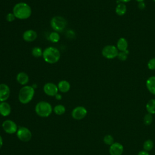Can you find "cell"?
<instances>
[{"mask_svg": "<svg viewBox=\"0 0 155 155\" xmlns=\"http://www.w3.org/2000/svg\"><path fill=\"white\" fill-rule=\"evenodd\" d=\"M116 47L117 50L120 51H124L127 50L128 48V42L127 39L124 38H119L117 42Z\"/></svg>", "mask_w": 155, "mask_h": 155, "instance_id": "cell-18", "label": "cell"}, {"mask_svg": "<svg viewBox=\"0 0 155 155\" xmlns=\"http://www.w3.org/2000/svg\"><path fill=\"white\" fill-rule=\"evenodd\" d=\"M137 2H143V1L144 0H136Z\"/></svg>", "mask_w": 155, "mask_h": 155, "instance_id": "cell-35", "label": "cell"}, {"mask_svg": "<svg viewBox=\"0 0 155 155\" xmlns=\"http://www.w3.org/2000/svg\"><path fill=\"white\" fill-rule=\"evenodd\" d=\"M153 114H151L147 113L143 117V124L147 126L151 125L153 122Z\"/></svg>", "mask_w": 155, "mask_h": 155, "instance_id": "cell-25", "label": "cell"}, {"mask_svg": "<svg viewBox=\"0 0 155 155\" xmlns=\"http://www.w3.org/2000/svg\"><path fill=\"white\" fill-rule=\"evenodd\" d=\"M11 107L10 104L6 102H1L0 103V114L2 116H7L11 113Z\"/></svg>", "mask_w": 155, "mask_h": 155, "instance_id": "cell-14", "label": "cell"}, {"mask_svg": "<svg viewBox=\"0 0 155 155\" xmlns=\"http://www.w3.org/2000/svg\"><path fill=\"white\" fill-rule=\"evenodd\" d=\"M116 13L119 16L124 15L127 12V7L124 3H119L115 8Z\"/></svg>", "mask_w": 155, "mask_h": 155, "instance_id": "cell-20", "label": "cell"}, {"mask_svg": "<svg viewBox=\"0 0 155 155\" xmlns=\"http://www.w3.org/2000/svg\"><path fill=\"white\" fill-rule=\"evenodd\" d=\"M128 53H129V52H128V50H127L125 51H120V52L118 53V54H117V57L118 58V59L120 61H125L127 59V56H128Z\"/></svg>", "mask_w": 155, "mask_h": 155, "instance_id": "cell-27", "label": "cell"}, {"mask_svg": "<svg viewBox=\"0 0 155 155\" xmlns=\"http://www.w3.org/2000/svg\"><path fill=\"white\" fill-rule=\"evenodd\" d=\"M137 155H150V154L148 151H146L145 150H142L138 153Z\"/></svg>", "mask_w": 155, "mask_h": 155, "instance_id": "cell-31", "label": "cell"}, {"mask_svg": "<svg viewBox=\"0 0 155 155\" xmlns=\"http://www.w3.org/2000/svg\"><path fill=\"white\" fill-rule=\"evenodd\" d=\"M42 50L39 47H33L31 50V54L35 58H39L42 56Z\"/></svg>", "mask_w": 155, "mask_h": 155, "instance_id": "cell-24", "label": "cell"}, {"mask_svg": "<svg viewBox=\"0 0 155 155\" xmlns=\"http://www.w3.org/2000/svg\"><path fill=\"white\" fill-rule=\"evenodd\" d=\"M87 114V109L82 106H78L74 108L71 112V116L76 120H81Z\"/></svg>", "mask_w": 155, "mask_h": 155, "instance_id": "cell-8", "label": "cell"}, {"mask_svg": "<svg viewBox=\"0 0 155 155\" xmlns=\"http://www.w3.org/2000/svg\"><path fill=\"white\" fill-rule=\"evenodd\" d=\"M16 135L20 140L25 142L30 141L32 137V134L30 130L24 127H21L18 129Z\"/></svg>", "mask_w": 155, "mask_h": 155, "instance_id": "cell-7", "label": "cell"}, {"mask_svg": "<svg viewBox=\"0 0 155 155\" xmlns=\"http://www.w3.org/2000/svg\"><path fill=\"white\" fill-rule=\"evenodd\" d=\"M120 2H124V3H125V2H128L129 1H130L131 0H119Z\"/></svg>", "mask_w": 155, "mask_h": 155, "instance_id": "cell-34", "label": "cell"}, {"mask_svg": "<svg viewBox=\"0 0 155 155\" xmlns=\"http://www.w3.org/2000/svg\"><path fill=\"white\" fill-rule=\"evenodd\" d=\"M2 144H3V140H2V137L0 136V148L2 147Z\"/></svg>", "mask_w": 155, "mask_h": 155, "instance_id": "cell-33", "label": "cell"}, {"mask_svg": "<svg viewBox=\"0 0 155 155\" xmlns=\"http://www.w3.org/2000/svg\"><path fill=\"white\" fill-rule=\"evenodd\" d=\"M53 111L57 115H62L65 112V107L63 105L59 104L54 107Z\"/></svg>", "mask_w": 155, "mask_h": 155, "instance_id": "cell-23", "label": "cell"}, {"mask_svg": "<svg viewBox=\"0 0 155 155\" xmlns=\"http://www.w3.org/2000/svg\"><path fill=\"white\" fill-rule=\"evenodd\" d=\"M38 37V34L36 31L33 30L29 29L25 30L22 35L23 39L28 42H31L34 41Z\"/></svg>", "mask_w": 155, "mask_h": 155, "instance_id": "cell-13", "label": "cell"}, {"mask_svg": "<svg viewBox=\"0 0 155 155\" xmlns=\"http://www.w3.org/2000/svg\"><path fill=\"white\" fill-rule=\"evenodd\" d=\"M58 90L62 93H67L70 90V84L65 80H62L59 82L58 84Z\"/></svg>", "mask_w": 155, "mask_h": 155, "instance_id": "cell-16", "label": "cell"}, {"mask_svg": "<svg viewBox=\"0 0 155 155\" xmlns=\"http://www.w3.org/2000/svg\"><path fill=\"white\" fill-rule=\"evenodd\" d=\"M42 58L48 64H53L58 62L61 58L59 50L53 47H48L43 50Z\"/></svg>", "mask_w": 155, "mask_h": 155, "instance_id": "cell-2", "label": "cell"}, {"mask_svg": "<svg viewBox=\"0 0 155 155\" xmlns=\"http://www.w3.org/2000/svg\"><path fill=\"white\" fill-rule=\"evenodd\" d=\"M52 110L51 104L46 101H40L35 106L36 113L42 117L49 116L52 112Z\"/></svg>", "mask_w": 155, "mask_h": 155, "instance_id": "cell-4", "label": "cell"}, {"mask_svg": "<svg viewBox=\"0 0 155 155\" xmlns=\"http://www.w3.org/2000/svg\"><path fill=\"white\" fill-rule=\"evenodd\" d=\"M146 87L151 94L155 95V76H151L147 79Z\"/></svg>", "mask_w": 155, "mask_h": 155, "instance_id": "cell-17", "label": "cell"}, {"mask_svg": "<svg viewBox=\"0 0 155 155\" xmlns=\"http://www.w3.org/2000/svg\"><path fill=\"white\" fill-rule=\"evenodd\" d=\"M147 66L149 70H155V58L149 60L147 64Z\"/></svg>", "mask_w": 155, "mask_h": 155, "instance_id": "cell-28", "label": "cell"}, {"mask_svg": "<svg viewBox=\"0 0 155 155\" xmlns=\"http://www.w3.org/2000/svg\"><path fill=\"white\" fill-rule=\"evenodd\" d=\"M16 17L14 15V14L12 13H8L7 15H6V17H5V19H6V21L9 22H13L15 19Z\"/></svg>", "mask_w": 155, "mask_h": 155, "instance_id": "cell-29", "label": "cell"}, {"mask_svg": "<svg viewBox=\"0 0 155 155\" xmlns=\"http://www.w3.org/2000/svg\"><path fill=\"white\" fill-rule=\"evenodd\" d=\"M50 25L54 31L61 32L67 26V21L62 16H55L51 18Z\"/></svg>", "mask_w": 155, "mask_h": 155, "instance_id": "cell-5", "label": "cell"}, {"mask_svg": "<svg viewBox=\"0 0 155 155\" xmlns=\"http://www.w3.org/2000/svg\"><path fill=\"white\" fill-rule=\"evenodd\" d=\"M153 1L155 2V0H153Z\"/></svg>", "mask_w": 155, "mask_h": 155, "instance_id": "cell-36", "label": "cell"}, {"mask_svg": "<svg viewBox=\"0 0 155 155\" xmlns=\"http://www.w3.org/2000/svg\"><path fill=\"white\" fill-rule=\"evenodd\" d=\"M103 141L105 144L107 145H112L114 142V138L111 134H106L103 139Z\"/></svg>", "mask_w": 155, "mask_h": 155, "instance_id": "cell-26", "label": "cell"}, {"mask_svg": "<svg viewBox=\"0 0 155 155\" xmlns=\"http://www.w3.org/2000/svg\"><path fill=\"white\" fill-rule=\"evenodd\" d=\"M124 152V147L119 142H114L110 146L109 153L110 155H122Z\"/></svg>", "mask_w": 155, "mask_h": 155, "instance_id": "cell-11", "label": "cell"}, {"mask_svg": "<svg viewBox=\"0 0 155 155\" xmlns=\"http://www.w3.org/2000/svg\"><path fill=\"white\" fill-rule=\"evenodd\" d=\"M16 81L17 82L22 85H25L29 81V77L28 74L25 72H19L16 75Z\"/></svg>", "mask_w": 155, "mask_h": 155, "instance_id": "cell-15", "label": "cell"}, {"mask_svg": "<svg viewBox=\"0 0 155 155\" xmlns=\"http://www.w3.org/2000/svg\"><path fill=\"white\" fill-rule=\"evenodd\" d=\"M138 7L139 9L142 10L144 9L145 7V4L144 3V2H140L138 3Z\"/></svg>", "mask_w": 155, "mask_h": 155, "instance_id": "cell-30", "label": "cell"}, {"mask_svg": "<svg viewBox=\"0 0 155 155\" xmlns=\"http://www.w3.org/2000/svg\"><path fill=\"white\" fill-rule=\"evenodd\" d=\"M55 97H56V99H58V100H60V99H62V96L61 95V94H56V96H55Z\"/></svg>", "mask_w": 155, "mask_h": 155, "instance_id": "cell-32", "label": "cell"}, {"mask_svg": "<svg viewBox=\"0 0 155 155\" xmlns=\"http://www.w3.org/2000/svg\"><path fill=\"white\" fill-rule=\"evenodd\" d=\"M154 147V142L151 139L146 140L143 144V149L146 151H150Z\"/></svg>", "mask_w": 155, "mask_h": 155, "instance_id": "cell-21", "label": "cell"}, {"mask_svg": "<svg viewBox=\"0 0 155 155\" xmlns=\"http://www.w3.org/2000/svg\"><path fill=\"white\" fill-rule=\"evenodd\" d=\"M49 39L53 43H57L60 40V35L58 32L53 31L49 35Z\"/></svg>", "mask_w": 155, "mask_h": 155, "instance_id": "cell-22", "label": "cell"}, {"mask_svg": "<svg viewBox=\"0 0 155 155\" xmlns=\"http://www.w3.org/2000/svg\"><path fill=\"white\" fill-rule=\"evenodd\" d=\"M2 127L4 131L8 134H13L18 130L17 125L15 122L11 120H5L3 122Z\"/></svg>", "mask_w": 155, "mask_h": 155, "instance_id": "cell-9", "label": "cell"}, {"mask_svg": "<svg viewBox=\"0 0 155 155\" xmlns=\"http://www.w3.org/2000/svg\"><path fill=\"white\" fill-rule=\"evenodd\" d=\"M148 113L154 114H155V99H152L148 101L145 106Z\"/></svg>", "mask_w": 155, "mask_h": 155, "instance_id": "cell-19", "label": "cell"}, {"mask_svg": "<svg viewBox=\"0 0 155 155\" xmlns=\"http://www.w3.org/2000/svg\"><path fill=\"white\" fill-rule=\"evenodd\" d=\"M13 13L17 19H27L31 15V8L26 2H20L14 5Z\"/></svg>", "mask_w": 155, "mask_h": 155, "instance_id": "cell-1", "label": "cell"}, {"mask_svg": "<svg viewBox=\"0 0 155 155\" xmlns=\"http://www.w3.org/2000/svg\"><path fill=\"white\" fill-rule=\"evenodd\" d=\"M118 53L117 47L113 45H105L102 50V56L108 59H114L117 57Z\"/></svg>", "mask_w": 155, "mask_h": 155, "instance_id": "cell-6", "label": "cell"}, {"mask_svg": "<svg viewBox=\"0 0 155 155\" xmlns=\"http://www.w3.org/2000/svg\"><path fill=\"white\" fill-rule=\"evenodd\" d=\"M44 93L49 96H55L58 93V86L52 82L46 83L43 87Z\"/></svg>", "mask_w": 155, "mask_h": 155, "instance_id": "cell-10", "label": "cell"}, {"mask_svg": "<svg viewBox=\"0 0 155 155\" xmlns=\"http://www.w3.org/2000/svg\"><path fill=\"white\" fill-rule=\"evenodd\" d=\"M10 90L5 84H0V102H5L10 96Z\"/></svg>", "mask_w": 155, "mask_h": 155, "instance_id": "cell-12", "label": "cell"}, {"mask_svg": "<svg viewBox=\"0 0 155 155\" xmlns=\"http://www.w3.org/2000/svg\"><path fill=\"white\" fill-rule=\"evenodd\" d=\"M35 95V88L32 86L24 85L19 92L18 99L21 103L26 104L29 103Z\"/></svg>", "mask_w": 155, "mask_h": 155, "instance_id": "cell-3", "label": "cell"}]
</instances>
